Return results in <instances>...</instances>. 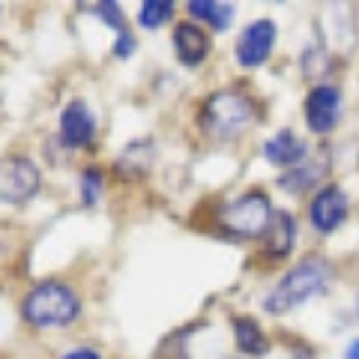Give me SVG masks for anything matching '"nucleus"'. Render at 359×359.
<instances>
[{
	"mask_svg": "<svg viewBox=\"0 0 359 359\" xmlns=\"http://www.w3.org/2000/svg\"><path fill=\"white\" fill-rule=\"evenodd\" d=\"M81 314V297L63 282H39L21 299V318L36 330H60Z\"/></svg>",
	"mask_w": 359,
	"mask_h": 359,
	"instance_id": "obj_1",
	"label": "nucleus"
},
{
	"mask_svg": "<svg viewBox=\"0 0 359 359\" xmlns=\"http://www.w3.org/2000/svg\"><path fill=\"white\" fill-rule=\"evenodd\" d=\"M332 285V266L323 257H306L276 285V290L264 299V309L269 314H287L290 309L309 302L311 297L327 294Z\"/></svg>",
	"mask_w": 359,
	"mask_h": 359,
	"instance_id": "obj_2",
	"label": "nucleus"
},
{
	"mask_svg": "<svg viewBox=\"0 0 359 359\" xmlns=\"http://www.w3.org/2000/svg\"><path fill=\"white\" fill-rule=\"evenodd\" d=\"M255 120H257V108L240 90H216L201 105V126L216 141L240 138Z\"/></svg>",
	"mask_w": 359,
	"mask_h": 359,
	"instance_id": "obj_3",
	"label": "nucleus"
},
{
	"mask_svg": "<svg viewBox=\"0 0 359 359\" xmlns=\"http://www.w3.org/2000/svg\"><path fill=\"white\" fill-rule=\"evenodd\" d=\"M273 204L264 192H245L240 198L228 201L219 212V228L237 240H261L264 231L273 222Z\"/></svg>",
	"mask_w": 359,
	"mask_h": 359,
	"instance_id": "obj_4",
	"label": "nucleus"
},
{
	"mask_svg": "<svg viewBox=\"0 0 359 359\" xmlns=\"http://www.w3.org/2000/svg\"><path fill=\"white\" fill-rule=\"evenodd\" d=\"M42 171L27 156H4L0 159V201L9 207H21L39 192Z\"/></svg>",
	"mask_w": 359,
	"mask_h": 359,
	"instance_id": "obj_5",
	"label": "nucleus"
},
{
	"mask_svg": "<svg viewBox=\"0 0 359 359\" xmlns=\"http://www.w3.org/2000/svg\"><path fill=\"white\" fill-rule=\"evenodd\" d=\"M276 36H278L276 21H269V18L252 21V25L240 33L237 48H233V54H237V63L245 66V69L264 66L269 60V54H273V48H276Z\"/></svg>",
	"mask_w": 359,
	"mask_h": 359,
	"instance_id": "obj_6",
	"label": "nucleus"
},
{
	"mask_svg": "<svg viewBox=\"0 0 359 359\" xmlns=\"http://www.w3.org/2000/svg\"><path fill=\"white\" fill-rule=\"evenodd\" d=\"M347 210H351V201L341 186H323L314 201L309 204V222L314 224V231L320 233H332L335 228H341V222L347 219Z\"/></svg>",
	"mask_w": 359,
	"mask_h": 359,
	"instance_id": "obj_7",
	"label": "nucleus"
},
{
	"mask_svg": "<svg viewBox=\"0 0 359 359\" xmlns=\"http://www.w3.org/2000/svg\"><path fill=\"white\" fill-rule=\"evenodd\" d=\"M341 120V90L332 84H318L306 96V123L314 135H327Z\"/></svg>",
	"mask_w": 359,
	"mask_h": 359,
	"instance_id": "obj_8",
	"label": "nucleus"
},
{
	"mask_svg": "<svg viewBox=\"0 0 359 359\" xmlns=\"http://www.w3.org/2000/svg\"><path fill=\"white\" fill-rule=\"evenodd\" d=\"M93 135H96V120H93V114H90L87 102L72 99L60 114V141L66 144V147L78 150V147H90Z\"/></svg>",
	"mask_w": 359,
	"mask_h": 359,
	"instance_id": "obj_9",
	"label": "nucleus"
},
{
	"mask_svg": "<svg viewBox=\"0 0 359 359\" xmlns=\"http://www.w3.org/2000/svg\"><path fill=\"white\" fill-rule=\"evenodd\" d=\"M174 51L183 66H201L210 54V33L195 21H180L174 27Z\"/></svg>",
	"mask_w": 359,
	"mask_h": 359,
	"instance_id": "obj_10",
	"label": "nucleus"
},
{
	"mask_svg": "<svg viewBox=\"0 0 359 359\" xmlns=\"http://www.w3.org/2000/svg\"><path fill=\"white\" fill-rule=\"evenodd\" d=\"M294 243H297L294 216L285 212V210H276L273 222H269V228L261 237V252L269 257V261H282V257H287L290 252H294Z\"/></svg>",
	"mask_w": 359,
	"mask_h": 359,
	"instance_id": "obj_11",
	"label": "nucleus"
},
{
	"mask_svg": "<svg viewBox=\"0 0 359 359\" xmlns=\"http://www.w3.org/2000/svg\"><path fill=\"white\" fill-rule=\"evenodd\" d=\"M306 153H309L306 141H299L290 129L276 132L273 138H266V144H264V159L276 168H299L306 162Z\"/></svg>",
	"mask_w": 359,
	"mask_h": 359,
	"instance_id": "obj_12",
	"label": "nucleus"
},
{
	"mask_svg": "<svg viewBox=\"0 0 359 359\" xmlns=\"http://www.w3.org/2000/svg\"><path fill=\"white\" fill-rule=\"evenodd\" d=\"M153 165V141L141 138V141H132L120 150L117 156V174L123 180H138L150 171Z\"/></svg>",
	"mask_w": 359,
	"mask_h": 359,
	"instance_id": "obj_13",
	"label": "nucleus"
},
{
	"mask_svg": "<svg viewBox=\"0 0 359 359\" xmlns=\"http://www.w3.org/2000/svg\"><path fill=\"white\" fill-rule=\"evenodd\" d=\"M233 341H237L240 353L249 356H264L269 351V339L252 318H233Z\"/></svg>",
	"mask_w": 359,
	"mask_h": 359,
	"instance_id": "obj_14",
	"label": "nucleus"
},
{
	"mask_svg": "<svg viewBox=\"0 0 359 359\" xmlns=\"http://www.w3.org/2000/svg\"><path fill=\"white\" fill-rule=\"evenodd\" d=\"M189 15L198 21H207L216 30H228L233 21V6L231 4H216V0H189Z\"/></svg>",
	"mask_w": 359,
	"mask_h": 359,
	"instance_id": "obj_15",
	"label": "nucleus"
},
{
	"mask_svg": "<svg viewBox=\"0 0 359 359\" xmlns=\"http://www.w3.org/2000/svg\"><path fill=\"white\" fill-rule=\"evenodd\" d=\"M174 15V4L171 0H147L141 4V13H138V25L144 30H159L162 25H168Z\"/></svg>",
	"mask_w": 359,
	"mask_h": 359,
	"instance_id": "obj_16",
	"label": "nucleus"
},
{
	"mask_svg": "<svg viewBox=\"0 0 359 359\" xmlns=\"http://www.w3.org/2000/svg\"><path fill=\"white\" fill-rule=\"evenodd\" d=\"M105 189V171L99 165H90L81 171V204L84 207H96L99 195Z\"/></svg>",
	"mask_w": 359,
	"mask_h": 359,
	"instance_id": "obj_17",
	"label": "nucleus"
},
{
	"mask_svg": "<svg viewBox=\"0 0 359 359\" xmlns=\"http://www.w3.org/2000/svg\"><path fill=\"white\" fill-rule=\"evenodd\" d=\"M318 174H320V165H306V168H297V171H287L282 180H278V186L285 189V192H294V195H299V192H306L309 186H314L318 183Z\"/></svg>",
	"mask_w": 359,
	"mask_h": 359,
	"instance_id": "obj_18",
	"label": "nucleus"
},
{
	"mask_svg": "<svg viewBox=\"0 0 359 359\" xmlns=\"http://www.w3.org/2000/svg\"><path fill=\"white\" fill-rule=\"evenodd\" d=\"M81 9H87L90 15H96L111 30H117V33L126 30V15H123L120 4H90V6H81Z\"/></svg>",
	"mask_w": 359,
	"mask_h": 359,
	"instance_id": "obj_19",
	"label": "nucleus"
},
{
	"mask_svg": "<svg viewBox=\"0 0 359 359\" xmlns=\"http://www.w3.org/2000/svg\"><path fill=\"white\" fill-rule=\"evenodd\" d=\"M135 48H138L135 36L129 30H123V33H117V42H114V48H111V51H114L117 60H126V57H132V54H135Z\"/></svg>",
	"mask_w": 359,
	"mask_h": 359,
	"instance_id": "obj_20",
	"label": "nucleus"
},
{
	"mask_svg": "<svg viewBox=\"0 0 359 359\" xmlns=\"http://www.w3.org/2000/svg\"><path fill=\"white\" fill-rule=\"evenodd\" d=\"M63 359H102L96 351H90V347H78V351H72V353H66Z\"/></svg>",
	"mask_w": 359,
	"mask_h": 359,
	"instance_id": "obj_21",
	"label": "nucleus"
},
{
	"mask_svg": "<svg viewBox=\"0 0 359 359\" xmlns=\"http://www.w3.org/2000/svg\"><path fill=\"white\" fill-rule=\"evenodd\" d=\"M344 359H359V339L347 344V351H344Z\"/></svg>",
	"mask_w": 359,
	"mask_h": 359,
	"instance_id": "obj_22",
	"label": "nucleus"
}]
</instances>
